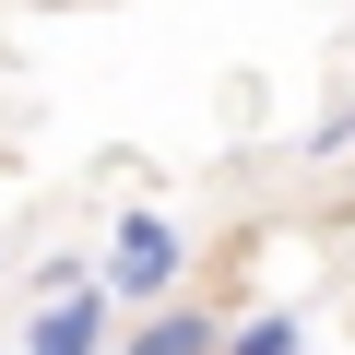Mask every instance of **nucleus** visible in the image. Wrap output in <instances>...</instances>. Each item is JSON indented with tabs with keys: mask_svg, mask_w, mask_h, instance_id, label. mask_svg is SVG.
I'll return each mask as SVG.
<instances>
[{
	"mask_svg": "<svg viewBox=\"0 0 355 355\" xmlns=\"http://www.w3.org/2000/svg\"><path fill=\"white\" fill-rule=\"evenodd\" d=\"M119 343V296L83 272V284H60V296H36V320H24V355H107Z\"/></svg>",
	"mask_w": 355,
	"mask_h": 355,
	"instance_id": "2",
	"label": "nucleus"
},
{
	"mask_svg": "<svg viewBox=\"0 0 355 355\" xmlns=\"http://www.w3.org/2000/svg\"><path fill=\"white\" fill-rule=\"evenodd\" d=\"M178 272H190V237H178L154 202H130V214L107 225V272H95V284H107L119 308H166V296H178Z\"/></svg>",
	"mask_w": 355,
	"mask_h": 355,
	"instance_id": "1",
	"label": "nucleus"
},
{
	"mask_svg": "<svg viewBox=\"0 0 355 355\" xmlns=\"http://www.w3.org/2000/svg\"><path fill=\"white\" fill-rule=\"evenodd\" d=\"M36 12H60V0H36Z\"/></svg>",
	"mask_w": 355,
	"mask_h": 355,
	"instance_id": "5",
	"label": "nucleus"
},
{
	"mask_svg": "<svg viewBox=\"0 0 355 355\" xmlns=\"http://www.w3.org/2000/svg\"><path fill=\"white\" fill-rule=\"evenodd\" d=\"M107 355H214V320L202 308H154L130 343H107Z\"/></svg>",
	"mask_w": 355,
	"mask_h": 355,
	"instance_id": "3",
	"label": "nucleus"
},
{
	"mask_svg": "<svg viewBox=\"0 0 355 355\" xmlns=\"http://www.w3.org/2000/svg\"><path fill=\"white\" fill-rule=\"evenodd\" d=\"M214 355H308V320L272 308V320H249V331H214Z\"/></svg>",
	"mask_w": 355,
	"mask_h": 355,
	"instance_id": "4",
	"label": "nucleus"
}]
</instances>
